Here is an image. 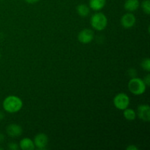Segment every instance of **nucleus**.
<instances>
[{"label":"nucleus","mask_w":150,"mask_h":150,"mask_svg":"<svg viewBox=\"0 0 150 150\" xmlns=\"http://www.w3.org/2000/svg\"><path fill=\"white\" fill-rule=\"evenodd\" d=\"M126 149H127V150H137L138 147H137V146H135V145L130 144V145H129V146H127V148H126Z\"/></svg>","instance_id":"nucleus-20"},{"label":"nucleus","mask_w":150,"mask_h":150,"mask_svg":"<svg viewBox=\"0 0 150 150\" xmlns=\"http://www.w3.org/2000/svg\"><path fill=\"white\" fill-rule=\"evenodd\" d=\"M95 38L94 32L90 29H84L81 31L78 35V40L83 44H89Z\"/></svg>","instance_id":"nucleus-5"},{"label":"nucleus","mask_w":150,"mask_h":150,"mask_svg":"<svg viewBox=\"0 0 150 150\" xmlns=\"http://www.w3.org/2000/svg\"><path fill=\"white\" fill-rule=\"evenodd\" d=\"M130 98L125 93H119L114 97L113 100L114 105L117 109L123 111L125 108H128L130 105Z\"/></svg>","instance_id":"nucleus-4"},{"label":"nucleus","mask_w":150,"mask_h":150,"mask_svg":"<svg viewBox=\"0 0 150 150\" xmlns=\"http://www.w3.org/2000/svg\"><path fill=\"white\" fill-rule=\"evenodd\" d=\"M141 66L142 68L146 72L150 71V59L149 58H146L142 60V63H141Z\"/></svg>","instance_id":"nucleus-16"},{"label":"nucleus","mask_w":150,"mask_h":150,"mask_svg":"<svg viewBox=\"0 0 150 150\" xmlns=\"http://www.w3.org/2000/svg\"><path fill=\"white\" fill-rule=\"evenodd\" d=\"M6 131L9 136L12 138H16L21 136L23 133V129L21 126L18 124H10V125L7 126Z\"/></svg>","instance_id":"nucleus-9"},{"label":"nucleus","mask_w":150,"mask_h":150,"mask_svg":"<svg viewBox=\"0 0 150 150\" xmlns=\"http://www.w3.org/2000/svg\"><path fill=\"white\" fill-rule=\"evenodd\" d=\"M140 7V1L139 0H126L124 4L125 10L129 13L136 11Z\"/></svg>","instance_id":"nucleus-10"},{"label":"nucleus","mask_w":150,"mask_h":150,"mask_svg":"<svg viewBox=\"0 0 150 150\" xmlns=\"http://www.w3.org/2000/svg\"><path fill=\"white\" fill-rule=\"evenodd\" d=\"M106 4V0H89V7L94 11H100Z\"/></svg>","instance_id":"nucleus-12"},{"label":"nucleus","mask_w":150,"mask_h":150,"mask_svg":"<svg viewBox=\"0 0 150 150\" xmlns=\"http://www.w3.org/2000/svg\"><path fill=\"white\" fill-rule=\"evenodd\" d=\"M136 116L139 117L141 120L143 122H148L150 121V107L149 105L146 104H142L138 106L137 113Z\"/></svg>","instance_id":"nucleus-6"},{"label":"nucleus","mask_w":150,"mask_h":150,"mask_svg":"<svg viewBox=\"0 0 150 150\" xmlns=\"http://www.w3.org/2000/svg\"><path fill=\"white\" fill-rule=\"evenodd\" d=\"M90 24L95 30L103 31L108 25V18L104 13L98 12L91 17Z\"/></svg>","instance_id":"nucleus-3"},{"label":"nucleus","mask_w":150,"mask_h":150,"mask_svg":"<svg viewBox=\"0 0 150 150\" xmlns=\"http://www.w3.org/2000/svg\"><path fill=\"white\" fill-rule=\"evenodd\" d=\"M4 141V136L1 133H0V143L3 142Z\"/></svg>","instance_id":"nucleus-22"},{"label":"nucleus","mask_w":150,"mask_h":150,"mask_svg":"<svg viewBox=\"0 0 150 150\" xmlns=\"http://www.w3.org/2000/svg\"><path fill=\"white\" fill-rule=\"evenodd\" d=\"M3 108L10 114L18 112L23 107V101L16 95H9L6 97L2 103Z\"/></svg>","instance_id":"nucleus-1"},{"label":"nucleus","mask_w":150,"mask_h":150,"mask_svg":"<svg viewBox=\"0 0 150 150\" xmlns=\"http://www.w3.org/2000/svg\"><path fill=\"white\" fill-rule=\"evenodd\" d=\"M4 114H3L2 112H1V111H0V121H1V120H3V118H4Z\"/></svg>","instance_id":"nucleus-23"},{"label":"nucleus","mask_w":150,"mask_h":150,"mask_svg":"<svg viewBox=\"0 0 150 150\" xmlns=\"http://www.w3.org/2000/svg\"><path fill=\"white\" fill-rule=\"evenodd\" d=\"M144 81L145 84L146 86H149L150 85V74H147L144 77V79H143Z\"/></svg>","instance_id":"nucleus-18"},{"label":"nucleus","mask_w":150,"mask_h":150,"mask_svg":"<svg viewBox=\"0 0 150 150\" xmlns=\"http://www.w3.org/2000/svg\"><path fill=\"white\" fill-rule=\"evenodd\" d=\"M123 116L125 120L128 121H133L136 118V112L132 108H127L123 110Z\"/></svg>","instance_id":"nucleus-14"},{"label":"nucleus","mask_w":150,"mask_h":150,"mask_svg":"<svg viewBox=\"0 0 150 150\" xmlns=\"http://www.w3.org/2000/svg\"><path fill=\"white\" fill-rule=\"evenodd\" d=\"M120 22L125 29H130L136 24V18L132 13H127L122 16Z\"/></svg>","instance_id":"nucleus-7"},{"label":"nucleus","mask_w":150,"mask_h":150,"mask_svg":"<svg viewBox=\"0 0 150 150\" xmlns=\"http://www.w3.org/2000/svg\"><path fill=\"white\" fill-rule=\"evenodd\" d=\"M18 146L19 148L22 150H34L35 149L33 140L29 138H23V139H21Z\"/></svg>","instance_id":"nucleus-11"},{"label":"nucleus","mask_w":150,"mask_h":150,"mask_svg":"<svg viewBox=\"0 0 150 150\" xmlns=\"http://www.w3.org/2000/svg\"><path fill=\"white\" fill-rule=\"evenodd\" d=\"M0 59H1V54H0Z\"/></svg>","instance_id":"nucleus-24"},{"label":"nucleus","mask_w":150,"mask_h":150,"mask_svg":"<svg viewBox=\"0 0 150 150\" xmlns=\"http://www.w3.org/2000/svg\"><path fill=\"white\" fill-rule=\"evenodd\" d=\"M128 89L135 95H142L146 92L147 86L145 84L143 79L140 78H131L128 82Z\"/></svg>","instance_id":"nucleus-2"},{"label":"nucleus","mask_w":150,"mask_h":150,"mask_svg":"<svg viewBox=\"0 0 150 150\" xmlns=\"http://www.w3.org/2000/svg\"><path fill=\"white\" fill-rule=\"evenodd\" d=\"M142 10L146 13V15L150 14V1L149 0H144L141 4Z\"/></svg>","instance_id":"nucleus-15"},{"label":"nucleus","mask_w":150,"mask_h":150,"mask_svg":"<svg viewBox=\"0 0 150 150\" xmlns=\"http://www.w3.org/2000/svg\"><path fill=\"white\" fill-rule=\"evenodd\" d=\"M34 144L35 148L38 149H45L48 144V138L45 133H38L34 139Z\"/></svg>","instance_id":"nucleus-8"},{"label":"nucleus","mask_w":150,"mask_h":150,"mask_svg":"<svg viewBox=\"0 0 150 150\" xmlns=\"http://www.w3.org/2000/svg\"><path fill=\"white\" fill-rule=\"evenodd\" d=\"M26 2H27L28 4H35V3L38 2L40 0H25Z\"/></svg>","instance_id":"nucleus-21"},{"label":"nucleus","mask_w":150,"mask_h":150,"mask_svg":"<svg viewBox=\"0 0 150 150\" xmlns=\"http://www.w3.org/2000/svg\"><path fill=\"white\" fill-rule=\"evenodd\" d=\"M76 11L79 16L81 17L85 18L87 17L90 13V8L85 4H80L76 7Z\"/></svg>","instance_id":"nucleus-13"},{"label":"nucleus","mask_w":150,"mask_h":150,"mask_svg":"<svg viewBox=\"0 0 150 150\" xmlns=\"http://www.w3.org/2000/svg\"><path fill=\"white\" fill-rule=\"evenodd\" d=\"M136 73H136V70H135L134 68H131V69H130V70H128V74H129V76H130L131 78L136 77Z\"/></svg>","instance_id":"nucleus-19"},{"label":"nucleus","mask_w":150,"mask_h":150,"mask_svg":"<svg viewBox=\"0 0 150 150\" xmlns=\"http://www.w3.org/2000/svg\"><path fill=\"white\" fill-rule=\"evenodd\" d=\"M8 149L10 150H18L19 149V146L16 142H10L8 144Z\"/></svg>","instance_id":"nucleus-17"}]
</instances>
